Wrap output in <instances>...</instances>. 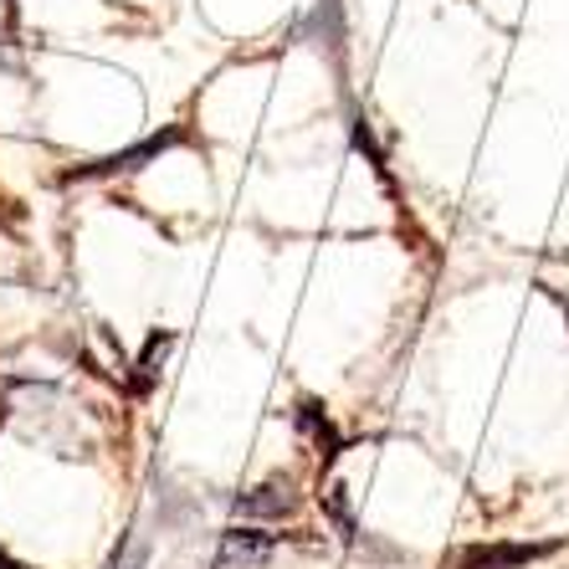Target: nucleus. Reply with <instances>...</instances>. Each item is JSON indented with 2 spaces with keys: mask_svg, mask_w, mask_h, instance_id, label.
<instances>
[{
  "mask_svg": "<svg viewBox=\"0 0 569 569\" xmlns=\"http://www.w3.org/2000/svg\"><path fill=\"white\" fill-rule=\"evenodd\" d=\"M555 555V543H462L441 559V569H523Z\"/></svg>",
  "mask_w": 569,
  "mask_h": 569,
  "instance_id": "obj_1",
  "label": "nucleus"
},
{
  "mask_svg": "<svg viewBox=\"0 0 569 569\" xmlns=\"http://www.w3.org/2000/svg\"><path fill=\"white\" fill-rule=\"evenodd\" d=\"M278 549V533L267 529H226L216 549V569H262Z\"/></svg>",
  "mask_w": 569,
  "mask_h": 569,
  "instance_id": "obj_2",
  "label": "nucleus"
},
{
  "mask_svg": "<svg viewBox=\"0 0 569 569\" xmlns=\"http://www.w3.org/2000/svg\"><path fill=\"white\" fill-rule=\"evenodd\" d=\"M298 503H303V492H298V482H292V477H267L262 488L241 492L237 513L241 518H292V513H298Z\"/></svg>",
  "mask_w": 569,
  "mask_h": 569,
  "instance_id": "obj_3",
  "label": "nucleus"
},
{
  "mask_svg": "<svg viewBox=\"0 0 569 569\" xmlns=\"http://www.w3.org/2000/svg\"><path fill=\"white\" fill-rule=\"evenodd\" d=\"M298 426H303L308 437H318V447H329V457L339 451V437H333V421H329L323 411H318L313 400H303V406H298Z\"/></svg>",
  "mask_w": 569,
  "mask_h": 569,
  "instance_id": "obj_4",
  "label": "nucleus"
},
{
  "mask_svg": "<svg viewBox=\"0 0 569 569\" xmlns=\"http://www.w3.org/2000/svg\"><path fill=\"white\" fill-rule=\"evenodd\" d=\"M0 569H16V565H11V559H6V555H0Z\"/></svg>",
  "mask_w": 569,
  "mask_h": 569,
  "instance_id": "obj_5",
  "label": "nucleus"
}]
</instances>
